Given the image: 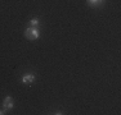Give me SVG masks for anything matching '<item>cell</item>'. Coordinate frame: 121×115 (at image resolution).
I'll return each mask as SVG.
<instances>
[{"mask_svg":"<svg viewBox=\"0 0 121 115\" xmlns=\"http://www.w3.org/2000/svg\"><path fill=\"white\" fill-rule=\"evenodd\" d=\"M5 114V110H0V115H4Z\"/></svg>","mask_w":121,"mask_h":115,"instance_id":"6","label":"cell"},{"mask_svg":"<svg viewBox=\"0 0 121 115\" xmlns=\"http://www.w3.org/2000/svg\"><path fill=\"white\" fill-rule=\"evenodd\" d=\"M39 36H40V32H39V28L37 27H28L27 30L25 31V37L27 40H31V41L37 40Z\"/></svg>","mask_w":121,"mask_h":115,"instance_id":"1","label":"cell"},{"mask_svg":"<svg viewBox=\"0 0 121 115\" xmlns=\"http://www.w3.org/2000/svg\"><path fill=\"white\" fill-rule=\"evenodd\" d=\"M88 4L93 8H99L104 4V0H88Z\"/></svg>","mask_w":121,"mask_h":115,"instance_id":"4","label":"cell"},{"mask_svg":"<svg viewBox=\"0 0 121 115\" xmlns=\"http://www.w3.org/2000/svg\"><path fill=\"white\" fill-rule=\"evenodd\" d=\"M34 80H35V76L34 74H25L22 77V82L25 84H31V83H34Z\"/></svg>","mask_w":121,"mask_h":115,"instance_id":"3","label":"cell"},{"mask_svg":"<svg viewBox=\"0 0 121 115\" xmlns=\"http://www.w3.org/2000/svg\"><path fill=\"white\" fill-rule=\"evenodd\" d=\"M39 23H40V21L37 18H32L30 22H28V26H30V27H37Z\"/></svg>","mask_w":121,"mask_h":115,"instance_id":"5","label":"cell"},{"mask_svg":"<svg viewBox=\"0 0 121 115\" xmlns=\"http://www.w3.org/2000/svg\"><path fill=\"white\" fill-rule=\"evenodd\" d=\"M3 106H4L5 110H10V109H13V99L10 96H7L4 99V101H3Z\"/></svg>","mask_w":121,"mask_h":115,"instance_id":"2","label":"cell"}]
</instances>
